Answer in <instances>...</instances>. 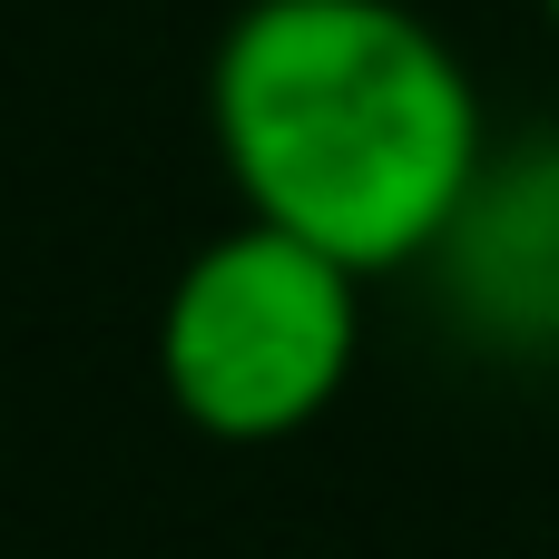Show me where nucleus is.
Segmentation results:
<instances>
[{
	"label": "nucleus",
	"instance_id": "7ed1b4c3",
	"mask_svg": "<svg viewBox=\"0 0 559 559\" xmlns=\"http://www.w3.org/2000/svg\"><path fill=\"white\" fill-rule=\"evenodd\" d=\"M540 10H550V29H559V0H540Z\"/></svg>",
	"mask_w": 559,
	"mask_h": 559
},
{
	"label": "nucleus",
	"instance_id": "f03ea898",
	"mask_svg": "<svg viewBox=\"0 0 559 559\" xmlns=\"http://www.w3.org/2000/svg\"><path fill=\"white\" fill-rule=\"evenodd\" d=\"M364 354V275L285 226L236 216L157 295V393L187 432L265 452L314 432Z\"/></svg>",
	"mask_w": 559,
	"mask_h": 559
},
{
	"label": "nucleus",
	"instance_id": "f257e3e1",
	"mask_svg": "<svg viewBox=\"0 0 559 559\" xmlns=\"http://www.w3.org/2000/svg\"><path fill=\"white\" fill-rule=\"evenodd\" d=\"M206 138L255 226L354 275L432 265L491 177V108L413 0H246L206 59Z\"/></svg>",
	"mask_w": 559,
	"mask_h": 559
}]
</instances>
